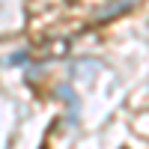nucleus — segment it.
<instances>
[{"instance_id": "nucleus-1", "label": "nucleus", "mask_w": 149, "mask_h": 149, "mask_svg": "<svg viewBox=\"0 0 149 149\" xmlns=\"http://www.w3.org/2000/svg\"><path fill=\"white\" fill-rule=\"evenodd\" d=\"M54 95L69 107V113H66L63 122H66L69 128H74V125H78V116H81V98H78V93H74L69 84H57V86H54Z\"/></svg>"}, {"instance_id": "nucleus-4", "label": "nucleus", "mask_w": 149, "mask_h": 149, "mask_svg": "<svg viewBox=\"0 0 149 149\" xmlns=\"http://www.w3.org/2000/svg\"><path fill=\"white\" fill-rule=\"evenodd\" d=\"M39 74H42V66H30L27 72H24V81L33 84V81H39Z\"/></svg>"}, {"instance_id": "nucleus-3", "label": "nucleus", "mask_w": 149, "mask_h": 149, "mask_svg": "<svg viewBox=\"0 0 149 149\" xmlns=\"http://www.w3.org/2000/svg\"><path fill=\"white\" fill-rule=\"evenodd\" d=\"M27 60H30V48H18L15 54H9V57H3L0 60V66H27Z\"/></svg>"}, {"instance_id": "nucleus-2", "label": "nucleus", "mask_w": 149, "mask_h": 149, "mask_svg": "<svg viewBox=\"0 0 149 149\" xmlns=\"http://www.w3.org/2000/svg\"><path fill=\"white\" fill-rule=\"evenodd\" d=\"M134 3L137 0H110L107 6H98L93 12V21H110V18H119V15H125V12L134 9Z\"/></svg>"}]
</instances>
